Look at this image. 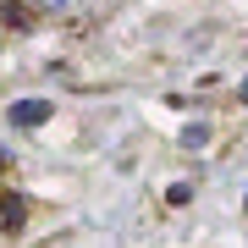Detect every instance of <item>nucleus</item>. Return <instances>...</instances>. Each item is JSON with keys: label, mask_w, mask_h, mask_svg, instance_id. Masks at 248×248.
<instances>
[{"label": "nucleus", "mask_w": 248, "mask_h": 248, "mask_svg": "<svg viewBox=\"0 0 248 248\" xmlns=\"http://www.w3.org/2000/svg\"><path fill=\"white\" fill-rule=\"evenodd\" d=\"M50 116H55L50 99H17V105H11V122H17V127H45Z\"/></svg>", "instance_id": "f257e3e1"}, {"label": "nucleus", "mask_w": 248, "mask_h": 248, "mask_svg": "<svg viewBox=\"0 0 248 248\" xmlns=\"http://www.w3.org/2000/svg\"><path fill=\"white\" fill-rule=\"evenodd\" d=\"M0 221H6V226H22L28 221V204L22 199H0Z\"/></svg>", "instance_id": "f03ea898"}, {"label": "nucleus", "mask_w": 248, "mask_h": 248, "mask_svg": "<svg viewBox=\"0 0 248 248\" xmlns=\"http://www.w3.org/2000/svg\"><path fill=\"white\" fill-rule=\"evenodd\" d=\"M166 199H171V204H187V199H193V182H177V187H171Z\"/></svg>", "instance_id": "7ed1b4c3"}, {"label": "nucleus", "mask_w": 248, "mask_h": 248, "mask_svg": "<svg viewBox=\"0 0 248 248\" xmlns=\"http://www.w3.org/2000/svg\"><path fill=\"white\" fill-rule=\"evenodd\" d=\"M243 105H248V83H243Z\"/></svg>", "instance_id": "20e7f679"}]
</instances>
